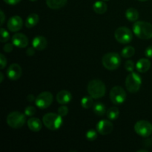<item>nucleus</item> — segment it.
Returning <instances> with one entry per match:
<instances>
[{"label":"nucleus","instance_id":"43","mask_svg":"<svg viewBox=\"0 0 152 152\" xmlns=\"http://www.w3.org/2000/svg\"><path fill=\"white\" fill-rule=\"evenodd\" d=\"M103 1H109V0H103Z\"/></svg>","mask_w":152,"mask_h":152},{"label":"nucleus","instance_id":"8","mask_svg":"<svg viewBox=\"0 0 152 152\" xmlns=\"http://www.w3.org/2000/svg\"><path fill=\"white\" fill-rule=\"evenodd\" d=\"M116 40L121 44H128L131 42L133 35L129 28L127 27H120L116 30L114 33Z\"/></svg>","mask_w":152,"mask_h":152},{"label":"nucleus","instance_id":"16","mask_svg":"<svg viewBox=\"0 0 152 152\" xmlns=\"http://www.w3.org/2000/svg\"><path fill=\"white\" fill-rule=\"evenodd\" d=\"M72 99V95L68 91L62 90L60 91L56 95V100L61 105L68 104Z\"/></svg>","mask_w":152,"mask_h":152},{"label":"nucleus","instance_id":"28","mask_svg":"<svg viewBox=\"0 0 152 152\" xmlns=\"http://www.w3.org/2000/svg\"><path fill=\"white\" fill-rule=\"evenodd\" d=\"M10 39V34L4 28H1V42H6Z\"/></svg>","mask_w":152,"mask_h":152},{"label":"nucleus","instance_id":"19","mask_svg":"<svg viewBox=\"0 0 152 152\" xmlns=\"http://www.w3.org/2000/svg\"><path fill=\"white\" fill-rule=\"evenodd\" d=\"M68 0H46L48 7L53 10H58L66 4Z\"/></svg>","mask_w":152,"mask_h":152},{"label":"nucleus","instance_id":"9","mask_svg":"<svg viewBox=\"0 0 152 152\" xmlns=\"http://www.w3.org/2000/svg\"><path fill=\"white\" fill-rule=\"evenodd\" d=\"M134 131L142 137H148L152 134V124L146 120H140L134 126Z\"/></svg>","mask_w":152,"mask_h":152},{"label":"nucleus","instance_id":"34","mask_svg":"<svg viewBox=\"0 0 152 152\" xmlns=\"http://www.w3.org/2000/svg\"><path fill=\"white\" fill-rule=\"evenodd\" d=\"M145 55L148 58H152V45L147 48L145 50Z\"/></svg>","mask_w":152,"mask_h":152},{"label":"nucleus","instance_id":"12","mask_svg":"<svg viewBox=\"0 0 152 152\" xmlns=\"http://www.w3.org/2000/svg\"><path fill=\"white\" fill-rule=\"evenodd\" d=\"M22 74V68L20 65L16 63L11 64L7 70V76L12 81L19 80Z\"/></svg>","mask_w":152,"mask_h":152},{"label":"nucleus","instance_id":"17","mask_svg":"<svg viewBox=\"0 0 152 152\" xmlns=\"http://www.w3.org/2000/svg\"><path fill=\"white\" fill-rule=\"evenodd\" d=\"M28 126L30 130L34 132H37L41 130L42 124L39 119L37 118V117H31L28 120Z\"/></svg>","mask_w":152,"mask_h":152},{"label":"nucleus","instance_id":"31","mask_svg":"<svg viewBox=\"0 0 152 152\" xmlns=\"http://www.w3.org/2000/svg\"><path fill=\"white\" fill-rule=\"evenodd\" d=\"M36 114V108L34 106H28L25 110V114L28 117H32Z\"/></svg>","mask_w":152,"mask_h":152},{"label":"nucleus","instance_id":"35","mask_svg":"<svg viewBox=\"0 0 152 152\" xmlns=\"http://www.w3.org/2000/svg\"><path fill=\"white\" fill-rule=\"evenodd\" d=\"M3 1L7 4H10V5H15V4L20 2L21 0H3Z\"/></svg>","mask_w":152,"mask_h":152},{"label":"nucleus","instance_id":"41","mask_svg":"<svg viewBox=\"0 0 152 152\" xmlns=\"http://www.w3.org/2000/svg\"><path fill=\"white\" fill-rule=\"evenodd\" d=\"M138 1H147V0H138Z\"/></svg>","mask_w":152,"mask_h":152},{"label":"nucleus","instance_id":"18","mask_svg":"<svg viewBox=\"0 0 152 152\" xmlns=\"http://www.w3.org/2000/svg\"><path fill=\"white\" fill-rule=\"evenodd\" d=\"M151 68V62L148 59L142 58L138 60L136 64V68L140 73H145Z\"/></svg>","mask_w":152,"mask_h":152},{"label":"nucleus","instance_id":"21","mask_svg":"<svg viewBox=\"0 0 152 152\" xmlns=\"http://www.w3.org/2000/svg\"><path fill=\"white\" fill-rule=\"evenodd\" d=\"M93 9L95 13H97V14H103L104 13L107 11L108 6L104 1H97L94 4Z\"/></svg>","mask_w":152,"mask_h":152},{"label":"nucleus","instance_id":"27","mask_svg":"<svg viewBox=\"0 0 152 152\" xmlns=\"http://www.w3.org/2000/svg\"><path fill=\"white\" fill-rule=\"evenodd\" d=\"M86 138L89 141H94L97 138V132L93 129L88 131L86 133Z\"/></svg>","mask_w":152,"mask_h":152},{"label":"nucleus","instance_id":"2","mask_svg":"<svg viewBox=\"0 0 152 152\" xmlns=\"http://www.w3.org/2000/svg\"><path fill=\"white\" fill-rule=\"evenodd\" d=\"M106 88L100 80H93L88 85V92L94 99H99L105 94Z\"/></svg>","mask_w":152,"mask_h":152},{"label":"nucleus","instance_id":"10","mask_svg":"<svg viewBox=\"0 0 152 152\" xmlns=\"http://www.w3.org/2000/svg\"><path fill=\"white\" fill-rule=\"evenodd\" d=\"M53 100V94L49 91L42 92L37 96L35 99V103L38 108L45 109L50 106Z\"/></svg>","mask_w":152,"mask_h":152},{"label":"nucleus","instance_id":"14","mask_svg":"<svg viewBox=\"0 0 152 152\" xmlns=\"http://www.w3.org/2000/svg\"><path fill=\"white\" fill-rule=\"evenodd\" d=\"M28 39L25 34H21V33H18V34H15L12 37V43L16 47L19 48H24L27 47L28 45Z\"/></svg>","mask_w":152,"mask_h":152},{"label":"nucleus","instance_id":"5","mask_svg":"<svg viewBox=\"0 0 152 152\" xmlns=\"http://www.w3.org/2000/svg\"><path fill=\"white\" fill-rule=\"evenodd\" d=\"M142 85V78L137 73L132 71L127 76L126 80V87L128 91L132 94L137 93Z\"/></svg>","mask_w":152,"mask_h":152},{"label":"nucleus","instance_id":"42","mask_svg":"<svg viewBox=\"0 0 152 152\" xmlns=\"http://www.w3.org/2000/svg\"><path fill=\"white\" fill-rule=\"evenodd\" d=\"M30 1H37V0H30Z\"/></svg>","mask_w":152,"mask_h":152},{"label":"nucleus","instance_id":"25","mask_svg":"<svg viewBox=\"0 0 152 152\" xmlns=\"http://www.w3.org/2000/svg\"><path fill=\"white\" fill-rule=\"evenodd\" d=\"M94 98L89 95V96H86L85 97H83L81 100V105L84 108H90L92 106H94Z\"/></svg>","mask_w":152,"mask_h":152},{"label":"nucleus","instance_id":"38","mask_svg":"<svg viewBox=\"0 0 152 152\" xmlns=\"http://www.w3.org/2000/svg\"><path fill=\"white\" fill-rule=\"evenodd\" d=\"M27 99H28V101H29V102H33V101L35 100L36 98L33 94H29L28 96V97H27Z\"/></svg>","mask_w":152,"mask_h":152},{"label":"nucleus","instance_id":"23","mask_svg":"<svg viewBox=\"0 0 152 152\" xmlns=\"http://www.w3.org/2000/svg\"><path fill=\"white\" fill-rule=\"evenodd\" d=\"M94 112L99 117H102L106 113V108L105 105L101 102H96L94 105Z\"/></svg>","mask_w":152,"mask_h":152},{"label":"nucleus","instance_id":"11","mask_svg":"<svg viewBox=\"0 0 152 152\" xmlns=\"http://www.w3.org/2000/svg\"><path fill=\"white\" fill-rule=\"evenodd\" d=\"M114 126L109 120H102L96 124V131L102 135H108L112 132Z\"/></svg>","mask_w":152,"mask_h":152},{"label":"nucleus","instance_id":"36","mask_svg":"<svg viewBox=\"0 0 152 152\" xmlns=\"http://www.w3.org/2000/svg\"><path fill=\"white\" fill-rule=\"evenodd\" d=\"M35 50H36V49L34 48V47L29 48H28L26 51L27 55H28V56H33V55H34V53H35Z\"/></svg>","mask_w":152,"mask_h":152},{"label":"nucleus","instance_id":"1","mask_svg":"<svg viewBox=\"0 0 152 152\" xmlns=\"http://www.w3.org/2000/svg\"><path fill=\"white\" fill-rule=\"evenodd\" d=\"M133 32L141 39H149L152 38V25L144 21L136 22L133 25Z\"/></svg>","mask_w":152,"mask_h":152},{"label":"nucleus","instance_id":"3","mask_svg":"<svg viewBox=\"0 0 152 152\" xmlns=\"http://www.w3.org/2000/svg\"><path fill=\"white\" fill-rule=\"evenodd\" d=\"M42 122L46 128L52 131L58 130L62 125V117L59 114L48 113L45 114Z\"/></svg>","mask_w":152,"mask_h":152},{"label":"nucleus","instance_id":"33","mask_svg":"<svg viewBox=\"0 0 152 152\" xmlns=\"http://www.w3.org/2000/svg\"><path fill=\"white\" fill-rule=\"evenodd\" d=\"M13 43L12 44H10V43H7L6 45H4V47H3V50H4V52L6 53H10L13 50Z\"/></svg>","mask_w":152,"mask_h":152},{"label":"nucleus","instance_id":"15","mask_svg":"<svg viewBox=\"0 0 152 152\" xmlns=\"http://www.w3.org/2000/svg\"><path fill=\"white\" fill-rule=\"evenodd\" d=\"M32 45L36 50H42L47 47L48 41L45 37L42 36H37L33 39Z\"/></svg>","mask_w":152,"mask_h":152},{"label":"nucleus","instance_id":"39","mask_svg":"<svg viewBox=\"0 0 152 152\" xmlns=\"http://www.w3.org/2000/svg\"><path fill=\"white\" fill-rule=\"evenodd\" d=\"M0 77H1V79H0V83H2L3 82V79H4V75H3L2 73H0Z\"/></svg>","mask_w":152,"mask_h":152},{"label":"nucleus","instance_id":"30","mask_svg":"<svg viewBox=\"0 0 152 152\" xmlns=\"http://www.w3.org/2000/svg\"><path fill=\"white\" fill-rule=\"evenodd\" d=\"M58 114L60 116H62V117L67 116V114H68V108L66 105H62V106L59 107L58 108Z\"/></svg>","mask_w":152,"mask_h":152},{"label":"nucleus","instance_id":"40","mask_svg":"<svg viewBox=\"0 0 152 152\" xmlns=\"http://www.w3.org/2000/svg\"><path fill=\"white\" fill-rule=\"evenodd\" d=\"M142 151H145V152H147V151H145V150H139L138 152H142Z\"/></svg>","mask_w":152,"mask_h":152},{"label":"nucleus","instance_id":"22","mask_svg":"<svg viewBox=\"0 0 152 152\" xmlns=\"http://www.w3.org/2000/svg\"><path fill=\"white\" fill-rule=\"evenodd\" d=\"M126 17L130 22H136L139 18V12L134 7H130L126 11Z\"/></svg>","mask_w":152,"mask_h":152},{"label":"nucleus","instance_id":"24","mask_svg":"<svg viewBox=\"0 0 152 152\" xmlns=\"http://www.w3.org/2000/svg\"><path fill=\"white\" fill-rule=\"evenodd\" d=\"M106 115L108 119L111 120H114L119 117L120 111L117 107H111L106 111Z\"/></svg>","mask_w":152,"mask_h":152},{"label":"nucleus","instance_id":"13","mask_svg":"<svg viewBox=\"0 0 152 152\" xmlns=\"http://www.w3.org/2000/svg\"><path fill=\"white\" fill-rule=\"evenodd\" d=\"M23 26V21L19 16H13L10 18L7 24L8 30L11 32H17L22 29Z\"/></svg>","mask_w":152,"mask_h":152},{"label":"nucleus","instance_id":"6","mask_svg":"<svg viewBox=\"0 0 152 152\" xmlns=\"http://www.w3.org/2000/svg\"><path fill=\"white\" fill-rule=\"evenodd\" d=\"M26 121L25 114L19 111H13L10 113L7 117V123L10 127L13 129H20L25 125Z\"/></svg>","mask_w":152,"mask_h":152},{"label":"nucleus","instance_id":"32","mask_svg":"<svg viewBox=\"0 0 152 152\" xmlns=\"http://www.w3.org/2000/svg\"><path fill=\"white\" fill-rule=\"evenodd\" d=\"M0 65H1V69H4L7 65V59L4 54H0Z\"/></svg>","mask_w":152,"mask_h":152},{"label":"nucleus","instance_id":"26","mask_svg":"<svg viewBox=\"0 0 152 152\" xmlns=\"http://www.w3.org/2000/svg\"><path fill=\"white\" fill-rule=\"evenodd\" d=\"M135 49L132 46H127L124 48L121 51V55L124 58H130L134 55Z\"/></svg>","mask_w":152,"mask_h":152},{"label":"nucleus","instance_id":"7","mask_svg":"<svg viewBox=\"0 0 152 152\" xmlns=\"http://www.w3.org/2000/svg\"><path fill=\"white\" fill-rule=\"evenodd\" d=\"M110 99L116 105H120L126 101V93L121 86H114L110 91Z\"/></svg>","mask_w":152,"mask_h":152},{"label":"nucleus","instance_id":"29","mask_svg":"<svg viewBox=\"0 0 152 152\" xmlns=\"http://www.w3.org/2000/svg\"><path fill=\"white\" fill-rule=\"evenodd\" d=\"M135 68L134 62L132 60H128L125 62V68L127 71H129V72H132L134 71Z\"/></svg>","mask_w":152,"mask_h":152},{"label":"nucleus","instance_id":"20","mask_svg":"<svg viewBox=\"0 0 152 152\" xmlns=\"http://www.w3.org/2000/svg\"><path fill=\"white\" fill-rule=\"evenodd\" d=\"M39 20V17L38 14H37V13H31V14H30L27 17L26 20H25V27L28 28H34V26L37 25Z\"/></svg>","mask_w":152,"mask_h":152},{"label":"nucleus","instance_id":"37","mask_svg":"<svg viewBox=\"0 0 152 152\" xmlns=\"http://www.w3.org/2000/svg\"><path fill=\"white\" fill-rule=\"evenodd\" d=\"M0 13H1V25H2L4 24V20H5V16H4V13L2 10H0Z\"/></svg>","mask_w":152,"mask_h":152},{"label":"nucleus","instance_id":"4","mask_svg":"<svg viewBox=\"0 0 152 152\" xmlns=\"http://www.w3.org/2000/svg\"><path fill=\"white\" fill-rule=\"evenodd\" d=\"M103 66L109 71L117 69L121 63V58L120 55L115 52H110L103 56L102 59Z\"/></svg>","mask_w":152,"mask_h":152}]
</instances>
